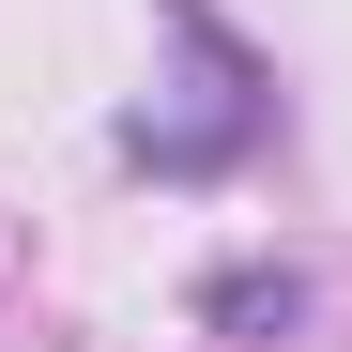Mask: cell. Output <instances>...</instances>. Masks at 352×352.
Segmentation results:
<instances>
[{"label": "cell", "mask_w": 352, "mask_h": 352, "mask_svg": "<svg viewBox=\"0 0 352 352\" xmlns=\"http://www.w3.org/2000/svg\"><path fill=\"white\" fill-rule=\"evenodd\" d=\"M153 16L184 31V62H199L184 92H199V107H138V123H123V153H138V168H168V184H199V168H230V153L276 123V77L214 31V0H153Z\"/></svg>", "instance_id": "1"}, {"label": "cell", "mask_w": 352, "mask_h": 352, "mask_svg": "<svg viewBox=\"0 0 352 352\" xmlns=\"http://www.w3.org/2000/svg\"><path fill=\"white\" fill-rule=\"evenodd\" d=\"M199 322L214 337H291V322H307V276H291V261H230V276H199Z\"/></svg>", "instance_id": "2"}]
</instances>
